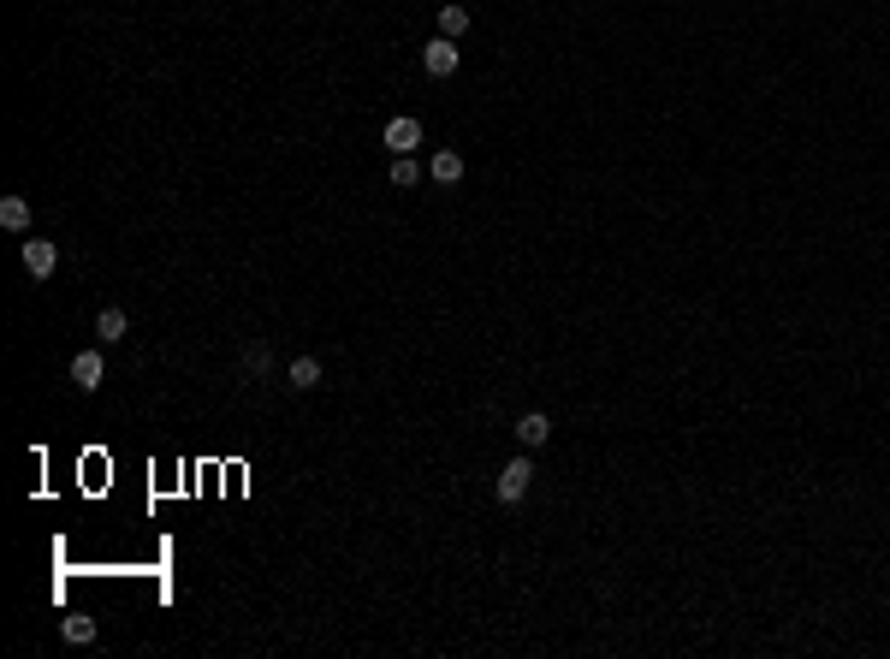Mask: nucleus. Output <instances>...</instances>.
<instances>
[{
	"label": "nucleus",
	"mask_w": 890,
	"mask_h": 659,
	"mask_svg": "<svg viewBox=\"0 0 890 659\" xmlns=\"http://www.w3.org/2000/svg\"><path fill=\"white\" fill-rule=\"evenodd\" d=\"M529 481H534V463H529V458H511L505 469H499L493 493H499L505 505H522V500H529Z\"/></svg>",
	"instance_id": "nucleus-1"
},
{
	"label": "nucleus",
	"mask_w": 890,
	"mask_h": 659,
	"mask_svg": "<svg viewBox=\"0 0 890 659\" xmlns=\"http://www.w3.org/2000/svg\"><path fill=\"white\" fill-rule=\"evenodd\" d=\"M457 60H463V54H457V42H452V36H434L428 48H422V66H428V78H452Z\"/></svg>",
	"instance_id": "nucleus-2"
},
{
	"label": "nucleus",
	"mask_w": 890,
	"mask_h": 659,
	"mask_svg": "<svg viewBox=\"0 0 890 659\" xmlns=\"http://www.w3.org/2000/svg\"><path fill=\"white\" fill-rule=\"evenodd\" d=\"M54 267H59L54 244H48V238H24V274H30V280H48Z\"/></svg>",
	"instance_id": "nucleus-3"
},
{
	"label": "nucleus",
	"mask_w": 890,
	"mask_h": 659,
	"mask_svg": "<svg viewBox=\"0 0 890 659\" xmlns=\"http://www.w3.org/2000/svg\"><path fill=\"white\" fill-rule=\"evenodd\" d=\"M101 380H107V362H101V351H78V357H72V386H83V392H101Z\"/></svg>",
	"instance_id": "nucleus-4"
},
{
	"label": "nucleus",
	"mask_w": 890,
	"mask_h": 659,
	"mask_svg": "<svg viewBox=\"0 0 890 659\" xmlns=\"http://www.w3.org/2000/svg\"><path fill=\"white\" fill-rule=\"evenodd\" d=\"M285 386H291V392H315V386H321V357H291Z\"/></svg>",
	"instance_id": "nucleus-5"
},
{
	"label": "nucleus",
	"mask_w": 890,
	"mask_h": 659,
	"mask_svg": "<svg viewBox=\"0 0 890 659\" xmlns=\"http://www.w3.org/2000/svg\"><path fill=\"white\" fill-rule=\"evenodd\" d=\"M415 143H422V125H415V120H392V125H386V149H392V155H415Z\"/></svg>",
	"instance_id": "nucleus-6"
},
{
	"label": "nucleus",
	"mask_w": 890,
	"mask_h": 659,
	"mask_svg": "<svg viewBox=\"0 0 890 659\" xmlns=\"http://www.w3.org/2000/svg\"><path fill=\"white\" fill-rule=\"evenodd\" d=\"M125 333H131V321H125V309H101V315H96V339H101V345H119Z\"/></svg>",
	"instance_id": "nucleus-7"
},
{
	"label": "nucleus",
	"mask_w": 890,
	"mask_h": 659,
	"mask_svg": "<svg viewBox=\"0 0 890 659\" xmlns=\"http://www.w3.org/2000/svg\"><path fill=\"white\" fill-rule=\"evenodd\" d=\"M516 439H522V446H546V439H553V422L540 416V410H529V416L516 422Z\"/></svg>",
	"instance_id": "nucleus-8"
},
{
	"label": "nucleus",
	"mask_w": 890,
	"mask_h": 659,
	"mask_svg": "<svg viewBox=\"0 0 890 659\" xmlns=\"http://www.w3.org/2000/svg\"><path fill=\"white\" fill-rule=\"evenodd\" d=\"M463 30H469V6H457V0H445V6H439V36H463Z\"/></svg>",
	"instance_id": "nucleus-9"
},
{
	"label": "nucleus",
	"mask_w": 890,
	"mask_h": 659,
	"mask_svg": "<svg viewBox=\"0 0 890 659\" xmlns=\"http://www.w3.org/2000/svg\"><path fill=\"white\" fill-rule=\"evenodd\" d=\"M0 226H6V232H30V202L6 197V202H0Z\"/></svg>",
	"instance_id": "nucleus-10"
},
{
	"label": "nucleus",
	"mask_w": 890,
	"mask_h": 659,
	"mask_svg": "<svg viewBox=\"0 0 890 659\" xmlns=\"http://www.w3.org/2000/svg\"><path fill=\"white\" fill-rule=\"evenodd\" d=\"M428 173H434L439 184H457V179H463V155H452V149H439V155L428 160Z\"/></svg>",
	"instance_id": "nucleus-11"
},
{
	"label": "nucleus",
	"mask_w": 890,
	"mask_h": 659,
	"mask_svg": "<svg viewBox=\"0 0 890 659\" xmlns=\"http://www.w3.org/2000/svg\"><path fill=\"white\" fill-rule=\"evenodd\" d=\"M267 368H274V357H267V345H244V375H250V380H261V375H267Z\"/></svg>",
	"instance_id": "nucleus-12"
},
{
	"label": "nucleus",
	"mask_w": 890,
	"mask_h": 659,
	"mask_svg": "<svg viewBox=\"0 0 890 659\" xmlns=\"http://www.w3.org/2000/svg\"><path fill=\"white\" fill-rule=\"evenodd\" d=\"M59 636L72 641V647H89V641H96V618H66V624H59Z\"/></svg>",
	"instance_id": "nucleus-13"
},
{
	"label": "nucleus",
	"mask_w": 890,
	"mask_h": 659,
	"mask_svg": "<svg viewBox=\"0 0 890 659\" xmlns=\"http://www.w3.org/2000/svg\"><path fill=\"white\" fill-rule=\"evenodd\" d=\"M392 184H398V190H410V184H415V155H398L392 160Z\"/></svg>",
	"instance_id": "nucleus-14"
}]
</instances>
